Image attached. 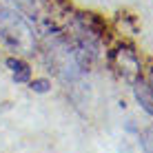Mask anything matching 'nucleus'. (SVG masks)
I'll use <instances>...</instances> for the list:
<instances>
[{
	"instance_id": "nucleus-1",
	"label": "nucleus",
	"mask_w": 153,
	"mask_h": 153,
	"mask_svg": "<svg viewBox=\"0 0 153 153\" xmlns=\"http://www.w3.org/2000/svg\"><path fill=\"white\" fill-rule=\"evenodd\" d=\"M80 20L84 22V27H87L89 33L98 36L100 40H109V38H111L109 25L104 22V18H102V16H98V13H80Z\"/></svg>"
},
{
	"instance_id": "nucleus-3",
	"label": "nucleus",
	"mask_w": 153,
	"mask_h": 153,
	"mask_svg": "<svg viewBox=\"0 0 153 153\" xmlns=\"http://www.w3.org/2000/svg\"><path fill=\"white\" fill-rule=\"evenodd\" d=\"M7 67L11 69V76H13L16 82H29L31 69L25 60H20V58H7Z\"/></svg>"
},
{
	"instance_id": "nucleus-5",
	"label": "nucleus",
	"mask_w": 153,
	"mask_h": 153,
	"mask_svg": "<svg viewBox=\"0 0 153 153\" xmlns=\"http://www.w3.org/2000/svg\"><path fill=\"white\" fill-rule=\"evenodd\" d=\"M142 146H144V153H153V126L142 133Z\"/></svg>"
},
{
	"instance_id": "nucleus-4",
	"label": "nucleus",
	"mask_w": 153,
	"mask_h": 153,
	"mask_svg": "<svg viewBox=\"0 0 153 153\" xmlns=\"http://www.w3.org/2000/svg\"><path fill=\"white\" fill-rule=\"evenodd\" d=\"M29 87L33 89L36 93H47L51 89V82L47 80V78H36V80H31L29 82Z\"/></svg>"
},
{
	"instance_id": "nucleus-2",
	"label": "nucleus",
	"mask_w": 153,
	"mask_h": 153,
	"mask_svg": "<svg viewBox=\"0 0 153 153\" xmlns=\"http://www.w3.org/2000/svg\"><path fill=\"white\" fill-rule=\"evenodd\" d=\"M135 98H138L140 107L153 118V87L142 80H135Z\"/></svg>"
}]
</instances>
